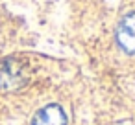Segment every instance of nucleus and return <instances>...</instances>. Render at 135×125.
Instances as JSON below:
<instances>
[{
    "instance_id": "7ed1b4c3",
    "label": "nucleus",
    "mask_w": 135,
    "mask_h": 125,
    "mask_svg": "<svg viewBox=\"0 0 135 125\" xmlns=\"http://www.w3.org/2000/svg\"><path fill=\"white\" fill-rule=\"evenodd\" d=\"M32 125H67V114L59 105L52 103V105L43 107L33 116Z\"/></svg>"
},
{
    "instance_id": "f257e3e1",
    "label": "nucleus",
    "mask_w": 135,
    "mask_h": 125,
    "mask_svg": "<svg viewBox=\"0 0 135 125\" xmlns=\"http://www.w3.org/2000/svg\"><path fill=\"white\" fill-rule=\"evenodd\" d=\"M26 83L24 66L13 59H8L0 64V88L2 90H17Z\"/></svg>"
},
{
    "instance_id": "f03ea898",
    "label": "nucleus",
    "mask_w": 135,
    "mask_h": 125,
    "mask_svg": "<svg viewBox=\"0 0 135 125\" xmlns=\"http://www.w3.org/2000/svg\"><path fill=\"white\" fill-rule=\"evenodd\" d=\"M117 42L126 53H135V13L126 15L120 20L117 28Z\"/></svg>"
}]
</instances>
